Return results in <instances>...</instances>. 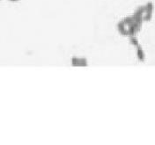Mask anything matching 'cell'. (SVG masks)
Returning a JSON list of instances; mask_svg holds the SVG:
<instances>
[{"label":"cell","mask_w":155,"mask_h":145,"mask_svg":"<svg viewBox=\"0 0 155 145\" xmlns=\"http://www.w3.org/2000/svg\"><path fill=\"white\" fill-rule=\"evenodd\" d=\"M137 58L139 61H145V53H144V50L143 49L138 46L137 47Z\"/></svg>","instance_id":"3957f363"},{"label":"cell","mask_w":155,"mask_h":145,"mask_svg":"<svg viewBox=\"0 0 155 145\" xmlns=\"http://www.w3.org/2000/svg\"><path fill=\"white\" fill-rule=\"evenodd\" d=\"M10 1H13V2H16V1H19V0H10Z\"/></svg>","instance_id":"5b68a950"},{"label":"cell","mask_w":155,"mask_h":145,"mask_svg":"<svg viewBox=\"0 0 155 145\" xmlns=\"http://www.w3.org/2000/svg\"><path fill=\"white\" fill-rule=\"evenodd\" d=\"M72 63L74 66H86L87 65V60L86 58L73 57L72 59Z\"/></svg>","instance_id":"7a4b0ae2"},{"label":"cell","mask_w":155,"mask_h":145,"mask_svg":"<svg viewBox=\"0 0 155 145\" xmlns=\"http://www.w3.org/2000/svg\"><path fill=\"white\" fill-rule=\"evenodd\" d=\"M153 12H154V4L152 2H148L145 4V12L144 14V20H145V21L150 20L152 18Z\"/></svg>","instance_id":"6da1fadb"},{"label":"cell","mask_w":155,"mask_h":145,"mask_svg":"<svg viewBox=\"0 0 155 145\" xmlns=\"http://www.w3.org/2000/svg\"><path fill=\"white\" fill-rule=\"evenodd\" d=\"M130 41H131V43L132 45H135V46H137V47H138V46H139L138 40H137V39L134 35L130 36Z\"/></svg>","instance_id":"277c9868"}]
</instances>
